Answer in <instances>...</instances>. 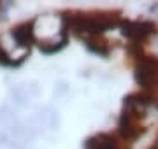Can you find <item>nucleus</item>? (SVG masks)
<instances>
[{
  "label": "nucleus",
  "instance_id": "nucleus-1",
  "mask_svg": "<svg viewBox=\"0 0 158 149\" xmlns=\"http://www.w3.org/2000/svg\"><path fill=\"white\" fill-rule=\"evenodd\" d=\"M12 37L19 42V46H28L30 42L34 40V30H32V25L25 23L21 26L12 30Z\"/></svg>",
  "mask_w": 158,
  "mask_h": 149
},
{
  "label": "nucleus",
  "instance_id": "nucleus-2",
  "mask_svg": "<svg viewBox=\"0 0 158 149\" xmlns=\"http://www.w3.org/2000/svg\"><path fill=\"white\" fill-rule=\"evenodd\" d=\"M0 63H4V65H11V60H9V54H7L4 49H2V46H0Z\"/></svg>",
  "mask_w": 158,
  "mask_h": 149
}]
</instances>
